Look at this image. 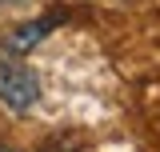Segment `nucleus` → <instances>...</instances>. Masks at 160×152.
I'll return each instance as SVG.
<instances>
[{
    "label": "nucleus",
    "instance_id": "f257e3e1",
    "mask_svg": "<svg viewBox=\"0 0 160 152\" xmlns=\"http://www.w3.org/2000/svg\"><path fill=\"white\" fill-rule=\"evenodd\" d=\"M0 104L12 112H28L40 104V80L20 56L0 60Z\"/></svg>",
    "mask_w": 160,
    "mask_h": 152
},
{
    "label": "nucleus",
    "instance_id": "f03ea898",
    "mask_svg": "<svg viewBox=\"0 0 160 152\" xmlns=\"http://www.w3.org/2000/svg\"><path fill=\"white\" fill-rule=\"evenodd\" d=\"M64 20V12H56V16H40V20H24V24H16L8 36H4V52L8 56H24V52H32L44 36H52L56 32V24Z\"/></svg>",
    "mask_w": 160,
    "mask_h": 152
},
{
    "label": "nucleus",
    "instance_id": "7ed1b4c3",
    "mask_svg": "<svg viewBox=\"0 0 160 152\" xmlns=\"http://www.w3.org/2000/svg\"><path fill=\"white\" fill-rule=\"evenodd\" d=\"M20 4H28V0H0V8H20Z\"/></svg>",
    "mask_w": 160,
    "mask_h": 152
},
{
    "label": "nucleus",
    "instance_id": "20e7f679",
    "mask_svg": "<svg viewBox=\"0 0 160 152\" xmlns=\"http://www.w3.org/2000/svg\"><path fill=\"white\" fill-rule=\"evenodd\" d=\"M0 152H16V148H8V144H0Z\"/></svg>",
    "mask_w": 160,
    "mask_h": 152
}]
</instances>
